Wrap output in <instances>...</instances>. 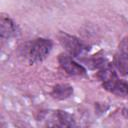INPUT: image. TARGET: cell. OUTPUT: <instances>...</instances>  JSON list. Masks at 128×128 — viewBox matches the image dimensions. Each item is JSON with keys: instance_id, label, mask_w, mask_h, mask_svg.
<instances>
[{"instance_id": "obj_6", "label": "cell", "mask_w": 128, "mask_h": 128, "mask_svg": "<svg viewBox=\"0 0 128 128\" xmlns=\"http://www.w3.org/2000/svg\"><path fill=\"white\" fill-rule=\"evenodd\" d=\"M45 119L48 120H57L56 125L57 126H65V127H70V126H74V120L72 118V116L70 114H68L65 111H53L52 113H44Z\"/></svg>"}, {"instance_id": "obj_4", "label": "cell", "mask_w": 128, "mask_h": 128, "mask_svg": "<svg viewBox=\"0 0 128 128\" xmlns=\"http://www.w3.org/2000/svg\"><path fill=\"white\" fill-rule=\"evenodd\" d=\"M114 66L121 75H128V37H124L118 44L114 56Z\"/></svg>"}, {"instance_id": "obj_5", "label": "cell", "mask_w": 128, "mask_h": 128, "mask_svg": "<svg viewBox=\"0 0 128 128\" xmlns=\"http://www.w3.org/2000/svg\"><path fill=\"white\" fill-rule=\"evenodd\" d=\"M58 62L60 67L71 76H84L86 75V69L77 63L69 54L62 53L58 56Z\"/></svg>"}, {"instance_id": "obj_3", "label": "cell", "mask_w": 128, "mask_h": 128, "mask_svg": "<svg viewBox=\"0 0 128 128\" xmlns=\"http://www.w3.org/2000/svg\"><path fill=\"white\" fill-rule=\"evenodd\" d=\"M58 40L67 54L71 55L72 57H79L87 51V46L80 41V39L66 32H60L58 35Z\"/></svg>"}, {"instance_id": "obj_8", "label": "cell", "mask_w": 128, "mask_h": 128, "mask_svg": "<svg viewBox=\"0 0 128 128\" xmlns=\"http://www.w3.org/2000/svg\"><path fill=\"white\" fill-rule=\"evenodd\" d=\"M73 94V87L69 84H57L53 87L51 91V96L55 99L63 100L66 98H69Z\"/></svg>"}, {"instance_id": "obj_1", "label": "cell", "mask_w": 128, "mask_h": 128, "mask_svg": "<svg viewBox=\"0 0 128 128\" xmlns=\"http://www.w3.org/2000/svg\"><path fill=\"white\" fill-rule=\"evenodd\" d=\"M99 76L104 89L118 97H128V81L119 79L114 69L104 68L99 72Z\"/></svg>"}, {"instance_id": "obj_7", "label": "cell", "mask_w": 128, "mask_h": 128, "mask_svg": "<svg viewBox=\"0 0 128 128\" xmlns=\"http://www.w3.org/2000/svg\"><path fill=\"white\" fill-rule=\"evenodd\" d=\"M0 26H1V38L3 40L5 39H10L14 36L17 35L18 33V28L15 22L6 16H2L0 20Z\"/></svg>"}, {"instance_id": "obj_2", "label": "cell", "mask_w": 128, "mask_h": 128, "mask_svg": "<svg viewBox=\"0 0 128 128\" xmlns=\"http://www.w3.org/2000/svg\"><path fill=\"white\" fill-rule=\"evenodd\" d=\"M53 47L52 41L46 38H37L31 41L27 47V58L30 63L43 61L51 52Z\"/></svg>"}]
</instances>
